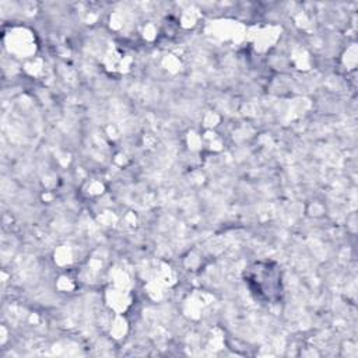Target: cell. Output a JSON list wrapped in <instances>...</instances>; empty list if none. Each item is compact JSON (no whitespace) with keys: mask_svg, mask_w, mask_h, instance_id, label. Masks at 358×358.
<instances>
[{"mask_svg":"<svg viewBox=\"0 0 358 358\" xmlns=\"http://www.w3.org/2000/svg\"><path fill=\"white\" fill-rule=\"evenodd\" d=\"M245 282L256 298L275 302L281 298V271L271 262H257L245 271Z\"/></svg>","mask_w":358,"mask_h":358,"instance_id":"1","label":"cell"}]
</instances>
